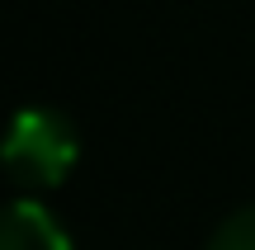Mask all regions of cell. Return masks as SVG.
Segmentation results:
<instances>
[{
  "instance_id": "6da1fadb",
  "label": "cell",
  "mask_w": 255,
  "mask_h": 250,
  "mask_svg": "<svg viewBox=\"0 0 255 250\" xmlns=\"http://www.w3.org/2000/svg\"><path fill=\"white\" fill-rule=\"evenodd\" d=\"M76 156H81V142L71 123L52 109H19L0 142V166L24 189H57L71 175Z\"/></svg>"
},
{
  "instance_id": "7a4b0ae2",
  "label": "cell",
  "mask_w": 255,
  "mask_h": 250,
  "mask_svg": "<svg viewBox=\"0 0 255 250\" xmlns=\"http://www.w3.org/2000/svg\"><path fill=\"white\" fill-rule=\"evenodd\" d=\"M0 250H71L62 222L38 203L0 208Z\"/></svg>"
},
{
  "instance_id": "3957f363",
  "label": "cell",
  "mask_w": 255,
  "mask_h": 250,
  "mask_svg": "<svg viewBox=\"0 0 255 250\" xmlns=\"http://www.w3.org/2000/svg\"><path fill=\"white\" fill-rule=\"evenodd\" d=\"M208 250H255V208H241L213 232Z\"/></svg>"
}]
</instances>
